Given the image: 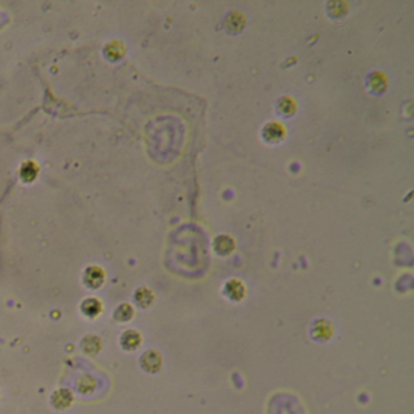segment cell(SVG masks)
Instances as JSON below:
<instances>
[{
	"label": "cell",
	"mask_w": 414,
	"mask_h": 414,
	"mask_svg": "<svg viewBox=\"0 0 414 414\" xmlns=\"http://www.w3.org/2000/svg\"><path fill=\"white\" fill-rule=\"evenodd\" d=\"M73 402V393L68 389H58L51 396V403L56 410H67Z\"/></svg>",
	"instance_id": "6da1fadb"
},
{
	"label": "cell",
	"mask_w": 414,
	"mask_h": 414,
	"mask_svg": "<svg viewBox=\"0 0 414 414\" xmlns=\"http://www.w3.org/2000/svg\"><path fill=\"white\" fill-rule=\"evenodd\" d=\"M141 365L144 367V369H146L147 372H156V370L159 369L161 367V357L157 352L154 351H148L142 356L141 359Z\"/></svg>",
	"instance_id": "7a4b0ae2"
},
{
	"label": "cell",
	"mask_w": 414,
	"mask_h": 414,
	"mask_svg": "<svg viewBox=\"0 0 414 414\" xmlns=\"http://www.w3.org/2000/svg\"><path fill=\"white\" fill-rule=\"evenodd\" d=\"M84 281L90 288H98L103 282V272L97 268H88L84 276Z\"/></svg>",
	"instance_id": "3957f363"
},
{
	"label": "cell",
	"mask_w": 414,
	"mask_h": 414,
	"mask_svg": "<svg viewBox=\"0 0 414 414\" xmlns=\"http://www.w3.org/2000/svg\"><path fill=\"white\" fill-rule=\"evenodd\" d=\"M82 347L85 354L95 355L100 351L101 340L97 337H95V335H88V337L83 339Z\"/></svg>",
	"instance_id": "277c9868"
},
{
	"label": "cell",
	"mask_w": 414,
	"mask_h": 414,
	"mask_svg": "<svg viewBox=\"0 0 414 414\" xmlns=\"http://www.w3.org/2000/svg\"><path fill=\"white\" fill-rule=\"evenodd\" d=\"M122 346L125 350H134L139 346L140 344V335L135 331H128L123 334L121 339Z\"/></svg>",
	"instance_id": "5b68a950"
},
{
	"label": "cell",
	"mask_w": 414,
	"mask_h": 414,
	"mask_svg": "<svg viewBox=\"0 0 414 414\" xmlns=\"http://www.w3.org/2000/svg\"><path fill=\"white\" fill-rule=\"evenodd\" d=\"M82 311L86 316L89 317H95L97 316L101 312V304L97 299H86V300L83 301L82 305Z\"/></svg>",
	"instance_id": "8992f818"
},
{
	"label": "cell",
	"mask_w": 414,
	"mask_h": 414,
	"mask_svg": "<svg viewBox=\"0 0 414 414\" xmlns=\"http://www.w3.org/2000/svg\"><path fill=\"white\" fill-rule=\"evenodd\" d=\"M77 388L82 393H90L95 390L96 380L90 375H83L78 379Z\"/></svg>",
	"instance_id": "52a82bcc"
},
{
	"label": "cell",
	"mask_w": 414,
	"mask_h": 414,
	"mask_svg": "<svg viewBox=\"0 0 414 414\" xmlns=\"http://www.w3.org/2000/svg\"><path fill=\"white\" fill-rule=\"evenodd\" d=\"M133 309H131L130 305L128 304H123L121 305V306L118 307V309L116 310V314H114V318L117 319V321H121V322H125V321H129V319L133 317Z\"/></svg>",
	"instance_id": "ba28073f"
},
{
	"label": "cell",
	"mask_w": 414,
	"mask_h": 414,
	"mask_svg": "<svg viewBox=\"0 0 414 414\" xmlns=\"http://www.w3.org/2000/svg\"><path fill=\"white\" fill-rule=\"evenodd\" d=\"M136 300L141 306H147L152 301V294L146 289H140L136 293Z\"/></svg>",
	"instance_id": "9c48e42d"
}]
</instances>
